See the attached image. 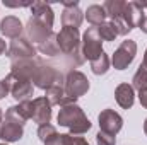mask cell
Wrapping results in <instances>:
<instances>
[{
  "label": "cell",
  "mask_w": 147,
  "mask_h": 145,
  "mask_svg": "<svg viewBox=\"0 0 147 145\" xmlns=\"http://www.w3.org/2000/svg\"><path fill=\"white\" fill-rule=\"evenodd\" d=\"M57 121L60 126H65L69 128L70 135H84L91 130L92 123L89 121V118L84 114V109L80 108L79 104H67V106H62L58 111V116H57Z\"/></svg>",
  "instance_id": "obj_1"
},
{
  "label": "cell",
  "mask_w": 147,
  "mask_h": 145,
  "mask_svg": "<svg viewBox=\"0 0 147 145\" xmlns=\"http://www.w3.org/2000/svg\"><path fill=\"white\" fill-rule=\"evenodd\" d=\"M103 39L99 38V33H98V28H89L84 36H82V41H80V53H82V58L84 62L89 60H96L101 53H103Z\"/></svg>",
  "instance_id": "obj_2"
},
{
  "label": "cell",
  "mask_w": 147,
  "mask_h": 145,
  "mask_svg": "<svg viewBox=\"0 0 147 145\" xmlns=\"http://www.w3.org/2000/svg\"><path fill=\"white\" fill-rule=\"evenodd\" d=\"M135 55H137V43L134 39H125L115 50V53L111 56V63L116 70H125L134 62Z\"/></svg>",
  "instance_id": "obj_3"
},
{
  "label": "cell",
  "mask_w": 147,
  "mask_h": 145,
  "mask_svg": "<svg viewBox=\"0 0 147 145\" xmlns=\"http://www.w3.org/2000/svg\"><path fill=\"white\" fill-rule=\"evenodd\" d=\"M65 94L72 99H79L80 96H84L89 91V80L87 77L79 70H72L67 73L65 77V84H63Z\"/></svg>",
  "instance_id": "obj_4"
},
{
  "label": "cell",
  "mask_w": 147,
  "mask_h": 145,
  "mask_svg": "<svg viewBox=\"0 0 147 145\" xmlns=\"http://www.w3.org/2000/svg\"><path fill=\"white\" fill-rule=\"evenodd\" d=\"M31 82L36 85L38 89L46 91L48 87H51L55 84H63V77H62V73L58 72V70H55L53 67L41 65L36 70V73H34V77H33Z\"/></svg>",
  "instance_id": "obj_5"
},
{
  "label": "cell",
  "mask_w": 147,
  "mask_h": 145,
  "mask_svg": "<svg viewBox=\"0 0 147 145\" xmlns=\"http://www.w3.org/2000/svg\"><path fill=\"white\" fill-rule=\"evenodd\" d=\"M57 41L60 46V51L65 55H75L80 48V34L79 29L74 28H62V31L57 34Z\"/></svg>",
  "instance_id": "obj_6"
},
{
  "label": "cell",
  "mask_w": 147,
  "mask_h": 145,
  "mask_svg": "<svg viewBox=\"0 0 147 145\" xmlns=\"http://www.w3.org/2000/svg\"><path fill=\"white\" fill-rule=\"evenodd\" d=\"M98 121H99V132L110 133L113 137L123 126V118L115 109H103L99 113V116H98Z\"/></svg>",
  "instance_id": "obj_7"
},
{
  "label": "cell",
  "mask_w": 147,
  "mask_h": 145,
  "mask_svg": "<svg viewBox=\"0 0 147 145\" xmlns=\"http://www.w3.org/2000/svg\"><path fill=\"white\" fill-rule=\"evenodd\" d=\"M43 63L38 58H22V60H14L10 62V73L14 77H21V79H28L33 80L36 70Z\"/></svg>",
  "instance_id": "obj_8"
},
{
  "label": "cell",
  "mask_w": 147,
  "mask_h": 145,
  "mask_svg": "<svg viewBox=\"0 0 147 145\" xmlns=\"http://www.w3.org/2000/svg\"><path fill=\"white\" fill-rule=\"evenodd\" d=\"M36 51L38 50L29 43V39H26V38L12 39L9 50H7L10 62H14V60H22V58H34Z\"/></svg>",
  "instance_id": "obj_9"
},
{
  "label": "cell",
  "mask_w": 147,
  "mask_h": 145,
  "mask_svg": "<svg viewBox=\"0 0 147 145\" xmlns=\"http://www.w3.org/2000/svg\"><path fill=\"white\" fill-rule=\"evenodd\" d=\"M26 33H28V39L34 41V43H43L53 34V28H50L48 24H45L43 21H39L36 17H29L28 24H26Z\"/></svg>",
  "instance_id": "obj_10"
},
{
  "label": "cell",
  "mask_w": 147,
  "mask_h": 145,
  "mask_svg": "<svg viewBox=\"0 0 147 145\" xmlns=\"http://www.w3.org/2000/svg\"><path fill=\"white\" fill-rule=\"evenodd\" d=\"M31 118H33V101H22L5 111V119L17 123L21 126H24V123Z\"/></svg>",
  "instance_id": "obj_11"
},
{
  "label": "cell",
  "mask_w": 147,
  "mask_h": 145,
  "mask_svg": "<svg viewBox=\"0 0 147 145\" xmlns=\"http://www.w3.org/2000/svg\"><path fill=\"white\" fill-rule=\"evenodd\" d=\"M63 3V12H62V24L63 28H74V29H79V26L82 24V19H84V12L79 9V2L74 0V2H62Z\"/></svg>",
  "instance_id": "obj_12"
},
{
  "label": "cell",
  "mask_w": 147,
  "mask_h": 145,
  "mask_svg": "<svg viewBox=\"0 0 147 145\" xmlns=\"http://www.w3.org/2000/svg\"><path fill=\"white\" fill-rule=\"evenodd\" d=\"M10 79V94L16 101L22 103V101H29V97L33 96V84L28 79H21V77H14L12 73H9Z\"/></svg>",
  "instance_id": "obj_13"
},
{
  "label": "cell",
  "mask_w": 147,
  "mask_h": 145,
  "mask_svg": "<svg viewBox=\"0 0 147 145\" xmlns=\"http://www.w3.org/2000/svg\"><path fill=\"white\" fill-rule=\"evenodd\" d=\"M144 15L146 14H144V3L142 2H127L121 19L130 29H134V28H139V22L142 21Z\"/></svg>",
  "instance_id": "obj_14"
},
{
  "label": "cell",
  "mask_w": 147,
  "mask_h": 145,
  "mask_svg": "<svg viewBox=\"0 0 147 145\" xmlns=\"http://www.w3.org/2000/svg\"><path fill=\"white\" fill-rule=\"evenodd\" d=\"M51 119V104L50 101L43 96V97H36L33 101V121L41 125H48Z\"/></svg>",
  "instance_id": "obj_15"
},
{
  "label": "cell",
  "mask_w": 147,
  "mask_h": 145,
  "mask_svg": "<svg viewBox=\"0 0 147 145\" xmlns=\"http://www.w3.org/2000/svg\"><path fill=\"white\" fill-rule=\"evenodd\" d=\"M0 31H2L3 36L10 38V39H17V38H21V34H22L24 26H22L21 19H17L16 15H7L0 22Z\"/></svg>",
  "instance_id": "obj_16"
},
{
  "label": "cell",
  "mask_w": 147,
  "mask_h": 145,
  "mask_svg": "<svg viewBox=\"0 0 147 145\" xmlns=\"http://www.w3.org/2000/svg\"><path fill=\"white\" fill-rule=\"evenodd\" d=\"M24 135V128L17 123H12V121H7L3 119L2 123V130H0V138L5 142V144H14V142H19Z\"/></svg>",
  "instance_id": "obj_17"
},
{
  "label": "cell",
  "mask_w": 147,
  "mask_h": 145,
  "mask_svg": "<svg viewBox=\"0 0 147 145\" xmlns=\"http://www.w3.org/2000/svg\"><path fill=\"white\" fill-rule=\"evenodd\" d=\"M115 99L118 103V106L123 109H128L134 106L135 103V91L130 84H120L115 89Z\"/></svg>",
  "instance_id": "obj_18"
},
{
  "label": "cell",
  "mask_w": 147,
  "mask_h": 145,
  "mask_svg": "<svg viewBox=\"0 0 147 145\" xmlns=\"http://www.w3.org/2000/svg\"><path fill=\"white\" fill-rule=\"evenodd\" d=\"M31 14H33V17H36L39 21H43L45 24H48L50 28H53L55 14L51 10V5H48L45 2H33L31 3Z\"/></svg>",
  "instance_id": "obj_19"
},
{
  "label": "cell",
  "mask_w": 147,
  "mask_h": 145,
  "mask_svg": "<svg viewBox=\"0 0 147 145\" xmlns=\"http://www.w3.org/2000/svg\"><path fill=\"white\" fill-rule=\"evenodd\" d=\"M84 14H86L87 22H89V24H92L94 28L101 26V24L105 22V19H106V12H105L103 5H98V3L89 5V7H87V10H86Z\"/></svg>",
  "instance_id": "obj_20"
},
{
  "label": "cell",
  "mask_w": 147,
  "mask_h": 145,
  "mask_svg": "<svg viewBox=\"0 0 147 145\" xmlns=\"http://www.w3.org/2000/svg\"><path fill=\"white\" fill-rule=\"evenodd\" d=\"M125 3H127V2H123V0H108V2H105V3H103V9H105V12H106V17H110L111 21L121 19Z\"/></svg>",
  "instance_id": "obj_21"
},
{
  "label": "cell",
  "mask_w": 147,
  "mask_h": 145,
  "mask_svg": "<svg viewBox=\"0 0 147 145\" xmlns=\"http://www.w3.org/2000/svg\"><path fill=\"white\" fill-rule=\"evenodd\" d=\"M65 89H63V84H55V85H51V87H48L46 89V99L50 101V104L51 106H60L62 104V101L65 99Z\"/></svg>",
  "instance_id": "obj_22"
},
{
  "label": "cell",
  "mask_w": 147,
  "mask_h": 145,
  "mask_svg": "<svg viewBox=\"0 0 147 145\" xmlns=\"http://www.w3.org/2000/svg\"><path fill=\"white\" fill-rule=\"evenodd\" d=\"M36 50L39 53L46 55V56H55V55H58V53H60V46H58V41H57V34L53 33L46 41L39 43Z\"/></svg>",
  "instance_id": "obj_23"
},
{
  "label": "cell",
  "mask_w": 147,
  "mask_h": 145,
  "mask_svg": "<svg viewBox=\"0 0 147 145\" xmlns=\"http://www.w3.org/2000/svg\"><path fill=\"white\" fill-rule=\"evenodd\" d=\"M91 63V70L94 75H105V73L110 70V58H108V55L103 51L96 60H92V62H89Z\"/></svg>",
  "instance_id": "obj_24"
},
{
  "label": "cell",
  "mask_w": 147,
  "mask_h": 145,
  "mask_svg": "<svg viewBox=\"0 0 147 145\" xmlns=\"http://www.w3.org/2000/svg\"><path fill=\"white\" fill-rule=\"evenodd\" d=\"M98 33H99V38L103 41H115V38L118 36V33L115 29V24L111 21H105L101 26H98Z\"/></svg>",
  "instance_id": "obj_25"
},
{
  "label": "cell",
  "mask_w": 147,
  "mask_h": 145,
  "mask_svg": "<svg viewBox=\"0 0 147 145\" xmlns=\"http://www.w3.org/2000/svg\"><path fill=\"white\" fill-rule=\"evenodd\" d=\"M132 87H134V91H135V89H137V91L147 89V68L144 65H140L139 70L135 72L134 79H132Z\"/></svg>",
  "instance_id": "obj_26"
},
{
  "label": "cell",
  "mask_w": 147,
  "mask_h": 145,
  "mask_svg": "<svg viewBox=\"0 0 147 145\" xmlns=\"http://www.w3.org/2000/svg\"><path fill=\"white\" fill-rule=\"evenodd\" d=\"M57 133H58L57 128H55L53 125H50V123H48V125H41V126L38 128V137H39V140H41L43 144H45L46 140H50L51 137H55Z\"/></svg>",
  "instance_id": "obj_27"
},
{
  "label": "cell",
  "mask_w": 147,
  "mask_h": 145,
  "mask_svg": "<svg viewBox=\"0 0 147 145\" xmlns=\"http://www.w3.org/2000/svg\"><path fill=\"white\" fill-rule=\"evenodd\" d=\"M96 144L98 145H116V138L110 135V133H105V132H98L96 135Z\"/></svg>",
  "instance_id": "obj_28"
},
{
  "label": "cell",
  "mask_w": 147,
  "mask_h": 145,
  "mask_svg": "<svg viewBox=\"0 0 147 145\" xmlns=\"http://www.w3.org/2000/svg\"><path fill=\"white\" fill-rule=\"evenodd\" d=\"M65 145H89V142L84 137H77V135L65 133Z\"/></svg>",
  "instance_id": "obj_29"
},
{
  "label": "cell",
  "mask_w": 147,
  "mask_h": 145,
  "mask_svg": "<svg viewBox=\"0 0 147 145\" xmlns=\"http://www.w3.org/2000/svg\"><path fill=\"white\" fill-rule=\"evenodd\" d=\"M9 92H10V79H9V75H7L5 79L0 80V99H3Z\"/></svg>",
  "instance_id": "obj_30"
},
{
  "label": "cell",
  "mask_w": 147,
  "mask_h": 145,
  "mask_svg": "<svg viewBox=\"0 0 147 145\" xmlns=\"http://www.w3.org/2000/svg\"><path fill=\"white\" fill-rule=\"evenodd\" d=\"M45 145H65V133H57L50 140H46Z\"/></svg>",
  "instance_id": "obj_31"
},
{
  "label": "cell",
  "mask_w": 147,
  "mask_h": 145,
  "mask_svg": "<svg viewBox=\"0 0 147 145\" xmlns=\"http://www.w3.org/2000/svg\"><path fill=\"white\" fill-rule=\"evenodd\" d=\"M139 101H140L142 108L147 109V89H144V91H139Z\"/></svg>",
  "instance_id": "obj_32"
},
{
  "label": "cell",
  "mask_w": 147,
  "mask_h": 145,
  "mask_svg": "<svg viewBox=\"0 0 147 145\" xmlns=\"http://www.w3.org/2000/svg\"><path fill=\"white\" fill-rule=\"evenodd\" d=\"M139 28H140V31H142V33H146V34H147V15L142 17V21L139 22Z\"/></svg>",
  "instance_id": "obj_33"
},
{
  "label": "cell",
  "mask_w": 147,
  "mask_h": 145,
  "mask_svg": "<svg viewBox=\"0 0 147 145\" xmlns=\"http://www.w3.org/2000/svg\"><path fill=\"white\" fill-rule=\"evenodd\" d=\"M7 50H9V48H7V43H5V41H3V39L0 38V55H3V53H5Z\"/></svg>",
  "instance_id": "obj_34"
},
{
  "label": "cell",
  "mask_w": 147,
  "mask_h": 145,
  "mask_svg": "<svg viewBox=\"0 0 147 145\" xmlns=\"http://www.w3.org/2000/svg\"><path fill=\"white\" fill-rule=\"evenodd\" d=\"M140 65H144V67L147 68V50H146V53H144V60H142V63H140Z\"/></svg>",
  "instance_id": "obj_35"
},
{
  "label": "cell",
  "mask_w": 147,
  "mask_h": 145,
  "mask_svg": "<svg viewBox=\"0 0 147 145\" xmlns=\"http://www.w3.org/2000/svg\"><path fill=\"white\" fill-rule=\"evenodd\" d=\"M2 123H3V113H2V109H0V130H2Z\"/></svg>",
  "instance_id": "obj_36"
},
{
  "label": "cell",
  "mask_w": 147,
  "mask_h": 145,
  "mask_svg": "<svg viewBox=\"0 0 147 145\" xmlns=\"http://www.w3.org/2000/svg\"><path fill=\"white\" fill-rule=\"evenodd\" d=\"M144 132H146V135H147V118H146V121H144Z\"/></svg>",
  "instance_id": "obj_37"
},
{
  "label": "cell",
  "mask_w": 147,
  "mask_h": 145,
  "mask_svg": "<svg viewBox=\"0 0 147 145\" xmlns=\"http://www.w3.org/2000/svg\"><path fill=\"white\" fill-rule=\"evenodd\" d=\"M144 3V9H147V2H142Z\"/></svg>",
  "instance_id": "obj_38"
},
{
  "label": "cell",
  "mask_w": 147,
  "mask_h": 145,
  "mask_svg": "<svg viewBox=\"0 0 147 145\" xmlns=\"http://www.w3.org/2000/svg\"><path fill=\"white\" fill-rule=\"evenodd\" d=\"M0 145H7V144H0Z\"/></svg>",
  "instance_id": "obj_39"
}]
</instances>
